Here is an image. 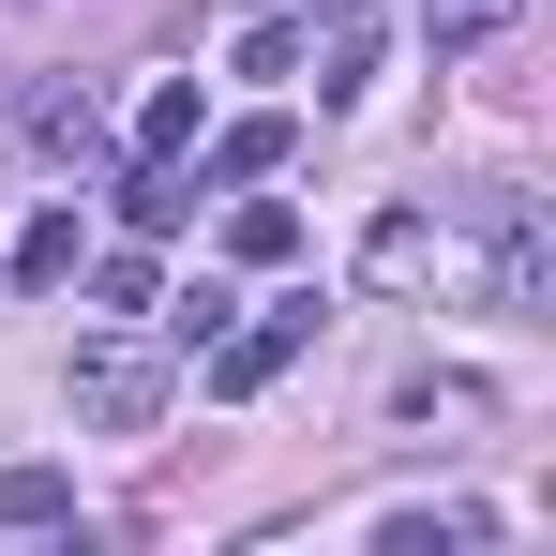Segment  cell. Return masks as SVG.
<instances>
[{"label": "cell", "mask_w": 556, "mask_h": 556, "mask_svg": "<svg viewBox=\"0 0 556 556\" xmlns=\"http://www.w3.org/2000/svg\"><path fill=\"white\" fill-rule=\"evenodd\" d=\"M61 391H76V421L136 437V421L166 406V362H151V346H76V376H61Z\"/></svg>", "instance_id": "cell-1"}, {"label": "cell", "mask_w": 556, "mask_h": 556, "mask_svg": "<svg viewBox=\"0 0 556 556\" xmlns=\"http://www.w3.org/2000/svg\"><path fill=\"white\" fill-rule=\"evenodd\" d=\"M316 346V301H271V316H241V331H211V391H271L286 362Z\"/></svg>", "instance_id": "cell-2"}, {"label": "cell", "mask_w": 556, "mask_h": 556, "mask_svg": "<svg viewBox=\"0 0 556 556\" xmlns=\"http://www.w3.org/2000/svg\"><path fill=\"white\" fill-rule=\"evenodd\" d=\"M481 301H496V316H542V211H527V195H496V256H481Z\"/></svg>", "instance_id": "cell-3"}, {"label": "cell", "mask_w": 556, "mask_h": 556, "mask_svg": "<svg viewBox=\"0 0 556 556\" xmlns=\"http://www.w3.org/2000/svg\"><path fill=\"white\" fill-rule=\"evenodd\" d=\"M226 256H241V271H286V256H301V211H286V195H241V211H226Z\"/></svg>", "instance_id": "cell-4"}, {"label": "cell", "mask_w": 556, "mask_h": 556, "mask_svg": "<svg viewBox=\"0 0 556 556\" xmlns=\"http://www.w3.org/2000/svg\"><path fill=\"white\" fill-rule=\"evenodd\" d=\"M362 76H376V0H331V46H316V91L346 105Z\"/></svg>", "instance_id": "cell-5"}, {"label": "cell", "mask_w": 556, "mask_h": 556, "mask_svg": "<svg viewBox=\"0 0 556 556\" xmlns=\"http://www.w3.org/2000/svg\"><path fill=\"white\" fill-rule=\"evenodd\" d=\"M195 136H211V91H195V76H166V91L136 105V151H166V166H181Z\"/></svg>", "instance_id": "cell-6"}, {"label": "cell", "mask_w": 556, "mask_h": 556, "mask_svg": "<svg viewBox=\"0 0 556 556\" xmlns=\"http://www.w3.org/2000/svg\"><path fill=\"white\" fill-rule=\"evenodd\" d=\"M76 271H91V226H76V211H46V226L15 241V286H76Z\"/></svg>", "instance_id": "cell-7"}, {"label": "cell", "mask_w": 556, "mask_h": 556, "mask_svg": "<svg viewBox=\"0 0 556 556\" xmlns=\"http://www.w3.org/2000/svg\"><path fill=\"white\" fill-rule=\"evenodd\" d=\"M362 271H376V286H421V271H437V226H421V211H391V226L362 241Z\"/></svg>", "instance_id": "cell-8"}, {"label": "cell", "mask_w": 556, "mask_h": 556, "mask_svg": "<svg viewBox=\"0 0 556 556\" xmlns=\"http://www.w3.org/2000/svg\"><path fill=\"white\" fill-rule=\"evenodd\" d=\"M195 211V181L181 166H166V151H151V166H136V181H121V226H151V241H166V226H181Z\"/></svg>", "instance_id": "cell-9"}, {"label": "cell", "mask_w": 556, "mask_h": 556, "mask_svg": "<svg viewBox=\"0 0 556 556\" xmlns=\"http://www.w3.org/2000/svg\"><path fill=\"white\" fill-rule=\"evenodd\" d=\"M61 511H76L61 466H0V527H61Z\"/></svg>", "instance_id": "cell-10"}, {"label": "cell", "mask_w": 556, "mask_h": 556, "mask_svg": "<svg viewBox=\"0 0 556 556\" xmlns=\"http://www.w3.org/2000/svg\"><path fill=\"white\" fill-rule=\"evenodd\" d=\"M511 15H527V0H437V46H452V61H466V46H496Z\"/></svg>", "instance_id": "cell-11"}]
</instances>
